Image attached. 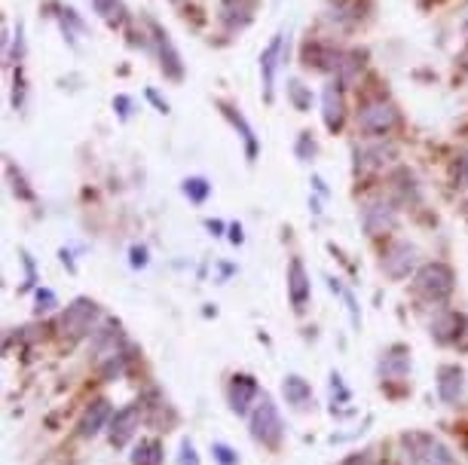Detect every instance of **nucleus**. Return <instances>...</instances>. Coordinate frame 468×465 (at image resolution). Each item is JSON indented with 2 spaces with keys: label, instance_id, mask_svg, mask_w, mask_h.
Segmentation results:
<instances>
[{
  "label": "nucleus",
  "instance_id": "obj_33",
  "mask_svg": "<svg viewBox=\"0 0 468 465\" xmlns=\"http://www.w3.org/2000/svg\"><path fill=\"white\" fill-rule=\"evenodd\" d=\"M53 307H55V294L49 291V288H40L37 291V309L46 312V309H53Z\"/></svg>",
  "mask_w": 468,
  "mask_h": 465
},
{
  "label": "nucleus",
  "instance_id": "obj_6",
  "mask_svg": "<svg viewBox=\"0 0 468 465\" xmlns=\"http://www.w3.org/2000/svg\"><path fill=\"white\" fill-rule=\"evenodd\" d=\"M362 227L367 236H386L398 227V208L386 199L367 202L362 211Z\"/></svg>",
  "mask_w": 468,
  "mask_h": 465
},
{
  "label": "nucleus",
  "instance_id": "obj_7",
  "mask_svg": "<svg viewBox=\"0 0 468 465\" xmlns=\"http://www.w3.org/2000/svg\"><path fill=\"white\" fill-rule=\"evenodd\" d=\"M150 25V34H154V44H156V56H160V67H163V74L169 80H184V62H181V53L174 49L172 44V37L165 34V28H160L154 19L147 22Z\"/></svg>",
  "mask_w": 468,
  "mask_h": 465
},
{
  "label": "nucleus",
  "instance_id": "obj_30",
  "mask_svg": "<svg viewBox=\"0 0 468 465\" xmlns=\"http://www.w3.org/2000/svg\"><path fill=\"white\" fill-rule=\"evenodd\" d=\"M297 157L304 159V163H309V159L315 157V141H313V132H300V138H297Z\"/></svg>",
  "mask_w": 468,
  "mask_h": 465
},
{
  "label": "nucleus",
  "instance_id": "obj_15",
  "mask_svg": "<svg viewBox=\"0 0 468 465\" xmlns=\"http://www.w3.org/2000/svg\"><path fill=\"white\" fill-rule=\"evenodd\" d=\"M111 420H114L111 404H107L105 399L92 401L89 408H86V413H83V420H80V435L83 438H95Z\"/></svg>",
  "mask_w": 468,
  "mask_h": 465
},
{
  "label": "nucleus",
  "instance_id": "obj_32",
  "mask_svg": "<svg viewBox=\"0 0 468 465\" xmlns=\"http://www.w3.org/2000/svg\"><path fill=\"white\" fill-rule=\"evenodd\" d=\"M181 465H199V456H196L194 441H184L181 444Z\"/></svg>",
  "mask_w": 468,
  "mask_h": 465
},
{
  "label": "nucleus",
  "instance_id": "obj_31",
  "mask_svg": "<svg viewBox=\"0 0 468 465\" xmlns=\"http://www.w3.org/2000/svg\"><path fill=\"white\" fill-rule=\"evenodd\" d=\"M212 453H214V460L221 462V465H239V456L233 453L227 444H214V447H212Z\"/></svg>",
  "mask_w": 468,
  "mask_h": 465
},
{
  "label": "nucleus",
  "instance_id": "obj_3",
  "mask_svg": "<svg viewBox=\"0 0 468 465\" xmlns=\"http://www.w3.org/2000/svg\"><path fill=\"white\" fill-rule=\"evenodd\" d=\"M401 444H404V450H407V460H413L416 465H456L453 453L432 435L411 432L401 438Z\"/></svg>",
  "mask_w": 468,
  "mask_h": 465
},
{
  "label": "nucleus",
  "instance_id": "obj_35",
  "mask_svg": "<svg viewBox=\"0 0 468 465\" xmlns=\"http://www.w3.org/2000/svg\"><path fill=\"white\" fill-rule=\"evenodd\" d=\"M114 107H120V116H129L132 111H129V107H132V101L126 98V96H120V98H116L114 101Z\"/></svg>",
  "mask_w": 468,
  "mask_h": 465
},
{
  "label": "nucleus",
  "instance_id": "obj_9",
  "mask_svg": "<svg viewBox=\"0 0 468 465\" xmlns=\"http://www.w3.org/2000/svg\"><path fill=\"white\" fill-rule=\"evenodd\" d=\"M138 426H141V404H129V408L116 410L111 420V444L126 447Z\"/></svg>",
  "mask_w": 468,
  "mask_h": 465
},
{
  "label": "nucleus",
  "instance_id": "obj_37",
  "mask_svg": "<svg viewBox=\"0 0 468 465\" xmlns=\"http://www.w3.org/2000/svg\"><path fill=\"white\" fill-rule=\"evenodd\" d=\"M230 233H233V242H242V230H239V227H233Z\"/></svg>",
  "mask_w": 468,
  "mask_h": 465
},
{
  "label": "nucleus",
  "instance_id": "obj_22",
  "mask_svg": "<svg viewBox=\"0 0 468 465\" xmlns=\"http://www.w3.org/2000/svg\"><path fill=\"white\" fill-rule=\"evenodd\" d=\"M92 10L98 13L107 28H123L126 25V4L123 0H92Z\"/></svg>",
  "mask_w": 468,
  "mask_h": 465
},
{
  "label": "nucleus",
  "instance_id": "obj_10",
  "mask_svg": "<svg viewBox=\"0 0 468 465\" xmlns=\"http://www.w3.org/2000/svg\"><path fill=\"white\" fill-rule=\"evenodd\" d=\"M254 0H221V10H217V19L227 31H242L248 22L254 19Z\"/></svg>",
  "mask_w": 468,
  "mask_h": 465
},
{
  "label": "nucleus",
  "instance_id": "obj_19",
  "mask_svg": "<svg viewBox=\"0 0 468 465\" xmlns=\"http://www.w3.org/2000/svg\"><path fill=\"white\" fill-rule=\"evenodd\" d=\"M407 370H411V355H407L404 346H392V349L383 355V361H380V374L383 379H404L407 377Z\"/></svg>",
  "mask_w": 468,
  "mask_h": 465
},
{
  "label": "nucleus",
  "instance_id": "obj_27",
  "mask_svg": "<svg viewBox=\"0 0 468 465\" xmlns=\"http://www.w3.org/2000/svg\"><path fill=\"white\" fill-rule=\"evenodd\" d=\"M288 98L297 111H306V107L313 105V96H309V89L300 80H288Z\"/></svg>",
  "mask_w": 468,
  "mask_h": 465
},
{
  "label": "nucleus",
  "instance_id": "obj_1",
  "mask_svg": "<svg viewBox=\"0 0 468 465\" xmlns=\"http://www.w3.org/2000/svg\"><path fill=\"white\" fill-rule=\"evenodd\" d=\"M398 123H401L398 107L386 98H371L358 107V132L367 135V138H383V135H389Z\"/></svg>",
  "mask_w": 468,
  "mask_h": 465
},
{
  "label": "nucleus",
  "instance_id": "obj_5",
  "mask_svg": "<svg viewBox=\"0 0 468 465\" xmlns=\"http://www.w3.org/2000/svg\"><path fill=\"white\" fill-rule=\"evenodd\" d=\"M252 435H254V441H261L266 447H275L282 441V417H279V408L266 399L257 401V408L252 413Z\"/></svg>",
  "mask_w": 468,
  "mask_h": 465
},
{
  "label": "nucleus",
  "instance_id": "obj_28",
  "mask_svg": "<svg viewBox=\"0 0 468 465\" xmlns=\"http://www.w3.org/2000/svg\"><path fill=\"white\" fill-rule=\"evenodd\" d=\"M395 184H398V190H401V197H404V202H411L420 197V190H416V177L407 172V168H401V172L395 175Z\"/></svg>",
  "mask_w": 468,
  "mask_h": 465
},
{
  "label": "nucleus",
  "instance_id": "obj_16",
  "mask_svg": "<svg viewBox=\"0 0 468 465\" xmlns=\"http://www.w3.org/2000/svg\"><path fill=\"white\" fill-rule=\"evenodd\" d=\"M463 370H459L456 365H444L438 370V399L444 404H456L459 399H463Z\"/></svg>",
  "mask_w": 468,
  "mask_h": 465
},
{
  "label": "nucleus",
  "instance_id": "obj_13",
  "mask_svg": "<svg viewBox=\"0 0 468 465\" xmlns=\"http://www.w3.org/2000/svg\"><path fill=\"white\" fill-rule=\"evenodd\" d=\"M254 399H257V383H254V377H245V374H236V377H233V383H230V408H233V413L245 417Z\"/></svg>",
  "mask_w": 468,
  "mask_h": 465
},
{
  "label": "nucleus",
  "instance_id": "obj_14",
  "mask_svg": "<svg viewBox=\"0 0 468 465\" xmlns=\"http://www.w3.org/2000/svg\"><path fill=\"white\" fill-rule=\"evenodd\" d=\"M463 328H465V316H459V312H438V316L432 318V337L438 343H453L463 337Z\"/></svg>",
  "mask_w": 468,
  "mask_h": 465
},
{
  "label": "nucleus",
  "instance_id": "obj_2",
  "mask_svg": "<svg viewBox=\"0 0 468 465\" xmlns=\"http://www.w3.org/2000/svg\"><path fill=\"white\" fill-rule=\"evenodd\" d=\"M453 288H456V276L447 264H425L413 278V291L432 303L447 300Z\"/></svg>",
  "mask_w": 468,
  "mask_h": 465
},
{
  "label": "nucleus",
  "instance_id": "obj_34",
  "mask_svg": "<svg viewBox=\"0 0 468 465\" xmlns=\"http://www.w3.org/2000/svg\"><path fill=\"white\" fill-rule=\"evenodd\" d=\"M132 267H147V248H132Z\"/></svg>",
  "mask_w": 468,
  "mask_h": 465
},
{
  "label": "nucleus",
  "instance_id": "obj_25",
  "mask_svg": "<svg viewBox=\"0 0 468 465\" xmlns=\"http://www.w3.org/2000/svg\"><path fill=\"white\" fill-rule=\"evenodd\" d=\"M163 462V447L160 441H141L132 453V465H160Z\"/></svg>",
  "mask_w": 468,
  "mask_h": 465
},
{
  "label": "nucleus",
  "instance_id": "obj_17",
  "mask_svg": "<svg viewBox=\"0 0 468 465\" xmlns=\"http://www.w3.org/2000/svg\"><path fill=\"white\" fill-rule=\"evenodd\" d=\"M282 37L285 34H275L270 40V46L264 49L261 56V80H264V96L273 98V83H275V67H279V58H282Z\"/></svg>",
  "mask_w": 468,
  "mask_h": 465
},
{
  "label": "nucleus",
  "instance_id": "obj_12",
  "mask_svg": "<svg viewBox=\"0 0 468 465\" xmlns=\"http://www.w3.org/2000/svg\"><path fill=\"white\" fill-rule=\"evenodd\" d=\"M322 120L331 132H337L343 120H346V101H343L340 83H331V86H324L322 92Z\"/></svg>",
  "mask_w": 468,
  "mask_h": 465
},
{
  "label": "nucleus",
  "instance_id": "obj_18",
  "mask_svg": "<svg viewBox=\"0 0 468 465\" xmlns=\"http://www.w3.org/2000/svg\"><path fill=\"white\" fill-rule=\"evenodd\" d=\"M389 159H395V147L383 145V141H380V145L355 150V168H358V172H373V168H383Z\"/></svg>",
  "mask_w": 468,
  "mask_h": 465
},
{
  "label": "nucleus",
  "instance_id": "obj_21",
  "mask_svg": "<svg viewBox=\"0 0 468 465\" xmlns=\"http://www.w3.org/2000/svg\"><path fill=\"white\" fill-rule=\"evenodd\" d=\"M282 392H285V401L291 404V408H297V410H306L309 404H313V386H309L306 379L297 377V374L285 377V383H282Z\"/></svg>",
  "mask_w": 468,
  "mask_h": 465
},
{
  "label": "nucleus",
  "instance_id": "obj_24",
  "mask_svg": "<svg viewBox=\"0 0 468 465\" xmlns=\"http://www.w3.org/2000/svg\"><path fill=\"white\" fill-rule=\"evenodd\" d=\"M217 107H221L224 116H227V120H230L233 126H236V132L242 135V138H245L248 159H254V157H257V138H254V129H252V126H248V120H245V116H242V114L236 111V107L224 105V101H221V105H217Z\"/></svg>",
  "mask_w": 468,
  "mask_h": 465
},
{
  "label": "nucleus",
  "instance_id": "obj_11",
  "mask_svg": "<svg viewBox=\"0 0 468 465\" xmlns=\"http://www.w3.org/2000/svg\"><path fill=\"white\" fill-rule=\"evenodd\" d=\"M309 294H313V285H309L306 267H304V260L294 258V260H291V267H288V298H291V307H294L297 312L306 309Z\"/></svg>",
  "mask_w": 468,
  "mask_h": 465
},
{
  "label": "nucleus",
  "instance_id": "obj_26",
  "mask_svg": "<svg viewBox=\"0 0 468 465\" xmlns=\"http://www.w3.org/2000/svg\"><path fill=\"white\" fill-rule=\"evenodd\" d=\"M208 193H212V184H208L205 177H187V181H184V197L190 202H205Z\"/></svg>",
  "mask_w": 468,
  "mask_h": 465
},
{
  "label": "nucleus",
  "instance_id": "obj_4",
  "mask_svg": "<svg viewBox=\"0 0 468 465\" xmlns=\"http://www.w3.org/2000/svg\"><path fill=\"white\" fill-rule=\"evenodd\" d=\"M102 316V309H98L95 300H74L68 309H65L62 321H58V331H62L65 337H71V340H77V337L89 334L92 325H95V318Z\"/></svg>",
  "mask_w": 468,
  "mask_h": 465
},
{
  "label": "nucleus",
  "instance_id": "obj_39",
  "mask_svg": "<svg viewBox=\"0 0 468 465\" xmlns=\"http://www.w3.org/2000/svg\"><path fill=\"white\" fill-rule=\"evenodd\" d=\"M465 31H468V22H465Z\"/></svg>",
  "mask_w": 468,
  "mask_h": 465
},
{
  "label": "nucleus",
  "instance_id": "obj_8",
  "mask_svg": "<svg viewBox=\"0 0 468 465\" xmlns=\"http://www.w3.org/2000/svg\"><path fill=\"white\" fill-rule=\"evenodd\" d=\"M416 258H420L416 245L395 242L392 248H386V255H383V273L389 278H407L416 269Z\"/></svg>",
  "mask_w": 468,
  "mask_h": 465
},
{
  "label": "nucleus",
  "instance_id": "obj_20",
  "mask_svg": "<svg viewBox=\"0 0 468 465\" xmlns=\"http://www.w3.org/2000/svg\"><path fill=\"white\" fill-rule=\"evenodd\" d=\"M120 343H123V331L116 321H107V325L102 328V331L95 334V355L98 359H116L120 355Z\"/></svg>",
  "mask_w": 468,
  "mask_h": 465
},
{
  "label": "nucleus",
  "instance_id": "obj_36",
  "mask_svg": "<svg viewBox=\"0 0 468 465\" xmlns=\"http://www.w3.org/2000/svg\"><path fill=\"white\" fill-rule=\"evenodd\" d=\"M147 98H150V101H154V105H156V107H160V114H169V105H165V101H163L160 96H156V92H154V89H150V92H147Z\"/></svg>",
  "mask_w": 468,
  "mask_h": 465
},
{
  "label": "nucleus",
  "instance_id": "obj_29",
  "mask_svg": "<svg viewBox=\"0 0 468 465\" xmlns=\"http://www.w3.org/2000/svg\"><path fill=\"white\" fill-rule=\"evenodd\" d=\"M6 175H10V181H13V193L19 199H25V202H31L35 199V193L28 190V184H25V175L22 172H15V166L13 163H6Z\"/></svg>",
  "mask_w": 468,
  "mask_h": 465
},
{
  "label": "nucleus",
  "instance_id": "obj_23",
  "mask_svg": "<svg viewBox=\"0 0 468 465\" xmlns=\"http://www.w3.org/2000/svg\"><path fill=\"white\" fill-rule=\"evenodd\" d=\"M362 71H364V53H358V49L343 53L340 65H337V83L340 86H349V83H355L362 77Z\"/></svg>",
  "mask_w": 468,
  "mask_h": 465
},
{
  "label": "nucleus",
  "instance_id": "obj_38",
  "mask_svg": "<svg viewBox=\"0 0 468 465\" xmlns=\"http://www.w3.org/2000/svg\"><path fill=\"white\" fill-rule=\"evenodd\" d=\"M172 4H181V0H172Z\"/></svg>",
  "mask_w": 468,
  "mask_h": 465
}]
</instances>
